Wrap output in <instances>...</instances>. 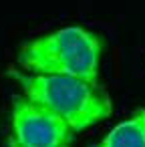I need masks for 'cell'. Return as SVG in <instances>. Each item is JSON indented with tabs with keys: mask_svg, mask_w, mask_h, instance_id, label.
<instances>
[{
	"mask_svg": "<svg viewBox=\"0 0 145 147\" xmlns=\"http://www.w3.org/2000/svg\"><path fill=\"white\" fill-rule=\"evenodd\" d=\"M24 97L53 115L61 117L73 133L85 131L113 113L111 97L95 83L61 77V75H30L18 69H8Z\"/></svg>",
	"mask_w": 145,
	"mask_h": 147,
	"instance_id": "6da1fadb",
	"label": "cell"
},
{
	"mask_svg": "<svg viewBox=\"0 0 145 147\" xmlns=\"http://www.w3.org/2000/svg\"><path fill=\"white\" fill-rule=\"evenodd\" d=\"M103 40L83 28L65 26L28 40L18 51V65L30 75L75 77L99 85Z\"/></svg>",
	"mask_w": 145,
	"mask_h": 147,
	"instance_id": "7a4b0ae2",
	"label": "cell"
},
{
	"mask_svg": "<svg viewBox=\"0 0 145 147\" xmlns=\"http://www.w3.org/2000/svg\"><path fill=\"white\" fill-rule=\"evenodd\" d=\"M71 139L73 131L61 117L28 101L24 95L12 99L6 147H57L69 145Z\"/></svg>",
	"mask_w": 145,
	"mask_h": 147,
	"instance_id": "3957f363",
	"label": "cell"
},
{
	"mask_svg": "<svg viewBox=\"0 0 145 147\" xmlns=\"http://www.w3.org/2000/svg\"><path fill=\"white\" fill-rule=\"evenodd\" d=\"M91 147H145V107L135 109Z\"/></svg>",
	"mask_w": 145,
	"mask_h": 147,
	"instance_id": "277c9868",
	"label": "cell"
},
{
	"mask_svg": "<svg viewBox=\"0 0 145 147\" xmlns=\"http://www.w3.org/2000/svg\"><path fill=\"white\" fill-rule=\"evenodd\" d=\"M57 147H71V145H57Z\"/></svg>",
	"mask_w": 145,
	"mask_h": 147,
	"instance_id": "5b68a950",
	"label": "cell"
}]
</instances>
